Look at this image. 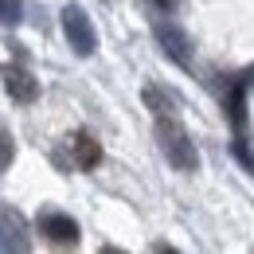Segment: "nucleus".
Masks as SVG:
<instances>
[{
	"label": "nucleus",
	"instance_id": "8",
	"mask_svg": "<svg viewBox=\"0 0 254 254\" xmlns=\"http://www.w3.org/2000/svg\"><path fill=\"white\" fill-rule=\"evenodd\" d=\"M141 98H145V106H149L157 118H176V102H172L168 94H160L157 86H145V90H141Z\"/></svg>",
	"mask_w": 254,
	"mask_h": 254
},
{
	"label": "nucleus",
	"instance_id": "5",
	"mask_svg": "<svg viewBox=\"0 0 254 254\" xmlns=\"http://www.w3.org/2000/svg\"><path fill=\"white\" fill-rule=\"evenodd\" d=\"M39 231L55 243V247H74L78 243V223L63 215V211H43L39 215Z\"/></svg>",
	"mask_w": 254,
	"mask_h": 254
},
{
	"label": "nucleus",
	"instance_id": "1",
	"mask_svg": "<svg viewBox=\"0 0 254 254\" xmlns=\"http://www.w3.org/2000/svg\"><path fill=\"white\" fill-rule=\"evenodd\" d=\"M157 145L172 168H180V172H195L199 168L195 141L188 137V129L180 126L176 118H157Z\"/></svg>",
	"mask_w": 254,
	"mask_h": 254
},
{
	"label": "nucleus",
	"instance_id": "3",
	"mask_svg": "<svg viewBox=\"0 0 254 254\" xmlns=\"http://www.w3.org/2000/svg\"><path fill=\"white\" fill-rule=\"evenodd\" d=\"M0 82H4L8 98L20 102V106H28V102L39 98V82L32 78V70L20 66V63H4V66H0Z\"/></svg>",
	"mask_w": 254,
	"mask_h": 254
},
{
	"label": "nucleus",
	"instance_id": "4",
	"mask_svg": "<svg viewBox=\"0 0 254 254\" xmlns=\"http://www.w3.org/2000/svg\"><path fill=\"white\" fill-rule=\"evenodd\" d=\"M0 247H8V251H28L32 243H28V223L20 211H12L8 203H0Z\"/></svg>",
	"mask_w": 254,
	"mask_h": 254
},
{
	"label": "nucleus",
	"instance_id": "10",
	"mask_svg": "<svg viewBox=\"0 0 254 254\" xmlns=\"http://www.w3.org/2000/svg\"><path fill=\"white\" fill-rule=\"evenodd\" d=\"M16 157V145H12V133L0 126V172H8V164Z\"/></svg>",
	"mask_w": 254,
	"mask_h": 254
},
{
	"label": "nucleus",
	"instance_id": "9",
	"mask_svg": "<svg viewBox=\"0 0 254 254\" xmlns=\"http://www.w3.org/2000/svg\"><path fill=\"white\" fill-rule=\"evenodd\" d=\"M24 20V4L20 0H0V24H20Z\"/></svg>",
	"mask_w": 254,
	"mask_h": 254
},
{
	"label": "nucleus",
	"instance_id": "12",
	"mask_svg": "<svg viewBox=\"0 0 254 254\" xmlns=\"http://www.w3.org/2000/svg\"><path fill=\"white\" fill-rule=\"evenodd\" d=\"M243 118H247V114H243V90H235V98H231V122L243 126Z\"/></svg>",
	"mask_w": 254,
	"mask_h": 254
},
{
	"label": "nucleus",
	"instance_id": "11",
	"mask_svg": "<svg viewBox=\"0 0 254 254\" xmlns=\"http://www.w3.org/2000/svg\"><path fill=\"white\" fill-rule=\"evenodd\" d=\"M231 153L243 160V168H247V172H254V157H251V149H247V141H243V137H235V141H231Z\"/></svg>",
	"mask_w": 254,
	"mask_h": 254
},
{
	"label": "nucleus",
	"instance_id": "6",
	"mask_svg": "<svg viewBox=\"0 0 254 254\" xmlns=\"http://www.w3.org/2000/svg\"><path fill=\"white\" fill-rule=\"evenodd\" d=\"M157 39H160V47H164V55H168V59H176L180 66H188V63H191L188 35L180 32L176 24H164V20H160V24H157Z\"/></svg>",
	"mask_w": 254,
	"mask_h": 254
},
{
	"label": "nucleus",
	"instance_id": "7",
	"mask_svg": "<svg viewBox=\"0 0 254 254\" xmlns=\"http://www.w3.org/2000/svg\"><path fill=\"white\" fill-rule=\"evenodd\" d=\"M70 149H74V164H78V168H98V164H102V145H98L90 133H78V137L70 141Z\"/></svg>",
	"mask_w": 254,
	"mask_h": 254
},
{
	"label": "nucleus",
	"instance_id": "2",
	"mask_svg": "<svg viewBox=\"0 0 254 254\" xmlns=\"http://www.w3.org/2000/svg\"><path fill=\"white\" fill-rule=\"evenodd\" d=\"M63 35H66V43L74 47V55H94V47H98V35H94V24H90V16L78 8V4H66L63 8Z\"/></svg>",
	"mask_w": 254,
	"mask_h": 254
}]
</instances>
